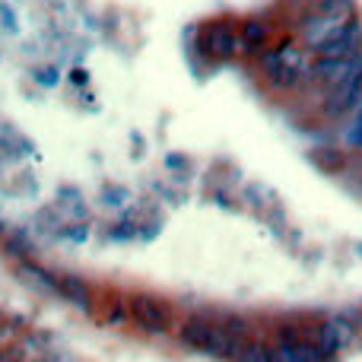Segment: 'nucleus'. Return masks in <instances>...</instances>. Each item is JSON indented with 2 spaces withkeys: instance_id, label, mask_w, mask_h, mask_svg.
Returning a JSON list of instances; mask_svg holds the SVG:
<instances>
[{
  "instance_id": "nucleus-5",
  "label": "nucleus",
  "mask_w": 362,
  "mask_h": 362,
  "mask_svg": "<svg viewBox=\"0 0 362 362\" xmlns=\"http://www.w3.org/2000/svg\"><path fill=\"white\" fill-rule=\"evenodd\" d=\"M327 353L318 344H305V340L283 334L280 344L274 346V362H325Z\"/></svg>"
},
{
  "instance_id": "nucleus-14",
  "label": "nucleus",
  "mask_w": 362,
  "mask_h": 362,
  "mask_svg": "<svg viewBox=\"0 0 362 362\" xmlns=\"http://www.w3.org/2000/svg\"><path fill=\"white\" fill-rule=\"evenodd\" d=\"M308 4H312V6H315V4H318V0H308Z\"/></svg>"
},
{
  "instance_id": "nucleus-6",
  "label": "nucleus",
  "mask_w": 362,
  "mask_h": 362,
  "mask_svg": "<svg viewBox=\"0 0 362 362\" xmlns=\"http://www.w3.org/2000/svg\"><path fill=\"white\" fill-rule=\"evenodd\" d=\"M178 334H181V344L185 346H191V350H197V353H210V344H213V337H216V325L206 318H187Z\"/></svg>"
},
{
  "instance_id": "nucleus-13",
  "label": "nucleus",
  "mask_w": 362,
  "mask_h": 362,
  "mask_svg": "<svg viewBox=\"0 0 362 362\" xmlns=\"http://www.w3.org/2000/svg\"><path fill=\"white\" fill-rule=\"evenodd\" d=\"M127 318V312L121 305H112V321H124Z\"/></svg>"
},
{
  "instance_id": "nucleus-11",
  "label": "nucleus",
  "mask_w": 362,
  "mask_h": 362,
  "mask_svg": "<svg viewBox=\"0 0 362 362\" xmlns=\"http://www.w3.org/2000/svg\"><path fill=\"white\" fill-rule=\"evenodd\" d=\"M312 10L327 16H353V0H318Z\"/></svg>"
},
{
  "instance_id": "nucleus-9",
  "label": "nucleus",
  "mask_w": 362,
  "mask_h": 362,
  "mask_svg": "<svg viewBox=\"0 0 362 362\" xmlns=\"http://www.w3.org/2000/svg\"><path fill=\"white\" fill-rule=\"evenodd\" d=\"M57 293H61L64 299H70L74 305H80L83 312L93 308V293H89V286L80 276H57Z\"/></svg>"
},
{
  "instance_id": "nucleus-4",
  "label": "nucleus",
  "mask_w": 362,
  "mask_h": 362,
  "mask_svg": "<svg viewBox=\"0 0 362 362\" xmlns=\"http://www.w3.org/2000/svg\"><path fill=\"white\" fill-rule=\"evenodd\" d=\"M131 318L137 321V327L146 334L169 331V315H165V308L159 305L156 299H146V296H137V299L131 302Z\"/></svg>"
},
{
  "instance_id": "nucleus-8",
  "label": "nucleus",
  "mask_w": 362,
  "mask_h": 362,
  "mask_svg": "<svg viewBox=\"0 0 362 362\" xmlns=\"http://www.w3.org/2000/svg\"><path fill=\"white\" fill-rule=\"evenodd\" d=\"M206 51H210L213 57H232L238 51V35L232 25H213L210 32H206Z\"/></svg>"
},
{
  "instance_id": "nucleus-7",
  "label": "nucleus",
  "mask_w": 362,
  "mask_h": 362,
  "mask_svg": "<svg viewBox=\"0 0 362 362\" xmlns=\"http://www.w3.org/2000/svg\"><path fill=\"white\" fill-rule=\"evenodd\" d=\"M353 344V325L344 318H334V321H325L318 327V346L331 356V353L344 350V346Z\"/></svg>"
},
{
  "instance_id": "nucleus-1",
  "label": "nucleus",
  "mask_w": 362,
  "mask_h": 362,
  "mask_svg": "<svg viewBox=\"0 0 362 362\" xmlns=\"http://www.w3.org/2000/svg\"><path fill=\"white\" fill-rule=\"evenodd\" d=\"M312 64L308 54L296 45H280L274 51L261 54V70L276 89H293L302 76H312Z\"/></svg>"
},
{
  "instance_id": "nucleus-3",
  "label": "nucleus",
  "mask_w": 362,
  "mask_h": 362,
  "mask_svg": "<svg viewBox=\"0 0 362 362\" xmlns=\"http://www.w3.org/2000/svg\"><path fill=\"white\" fill-rule=\"evenodd\" d=\"M353 16H327V13H312V16L302 23V38L312 51H321L327 42L340 35V32L350 25Z\"/></svg>"
},
{
  "instance_id": "nucleus-12",
  "label": "nucleus",
  "mask_w": 362,
  "mask_h": 362,
  "mask_svg": "<svg viewBox=\"0 0 362 362\" xmlns=\"http://www.w3.org/2000/svg\"><path fill=\"white\" fill-rule=\"evenodd\" d=\"M238 362H274V346H264V344H245L242 356Z\"/></svg>"
},
{
  "instance_id": "nucleus-2",
  "label": "nucleus",
  "mask_w": 362,
  "mask_h": 362,
  "mask_svg": "<svg viewBox=\"0 0 362 362\" xmlns=\"http://www.w3.org/2000/svg\"><path fill=\"white\" fill-rule=\"evenodd\" d=\"M312 76L321 83H327V86H340V83H350L362 76V51L350 57H318V61L312 64Z\"/></svg>"
},
{
  "instance_id": "nucleus-10",
  "label": "nucleus",
  "mask_w": 362,
  "mask_h": 362,
  "mask_svg": "<svg viewBox=\"0 0 362 362\" xmlns=\"http://www.w3.org/2000/svg\"><path fill=\"white\" fill-rule=\"evenodd\" d=\"M267 42V25L264 23H245L242 35H238V51H261Z\"/></svg>"
}]
</instances>
